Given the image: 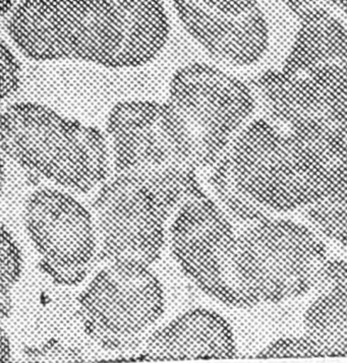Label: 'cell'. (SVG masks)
I'll list each match as a JSON object with an SVG mask.
<instances>
[{
	"mask_svg": "<svg viewBox=\"0 0 347 363\" xmlns=\"http://www.w3.org/2000/svg\"><path fill=\"white\" fill-rule=\"evenodd\" d=\"M6 25L11 43L33 62L117 70L153 62L171 33L161 0H18Z\"/></svg>",
	"mask_w": 347,
	"mask_h": 363,
	"instance_id": "1",
	"label": "cell"
},
{
	"mask_svg": "<svg viewBox=\"0 0 347 363\" xmlns=\"http://www.w3.org/2000/svg\"><path fill=\"white\" fill-rule=\"evenodd\" d=\"M209 170L215 196L236 191L275 214L304 211L347 194V138L252 119Z\"/></svg>",
	"mask_w": 347,
	"mask_h": 363,
	"instance_id": "2",
	"label": "cell"
},
{
	"mask_svg": "<svg viewBox=\"0 0 347 363\" xmlns=\"http://www.w3.org/2000/svg\"><path fill=\"white\" fill-rule=\"evenodd\" d=\"M106 135L112 174L149 194L166 214L206 196L184 121L167 101L116 103L107 116Z\"/></svg>",
	"mask_w": 347,
	"mask_h": 363,
	"instance_id": "3",
	"label": "cell"
},
{
	"mask_svg": "<svg viewBox=\"0 0 347 363\" xmlns=\"http://www.w3.org/2000/svg\"><path fill=\"white\" fill-rule=\"evenodd\" d=\"M2 152L23 169L79 194L111 173L106 133L38 102H15L0 118Z\"/></svg>",
	"mask_w": 347,
	"mask_h": 363,
	"instance_id": "4",
	"label": "cell"
},
{
	"mask_svg": "<svg viewBox=\"0 0 347 363\" xmlns=\"http://www.w3.org/2000/svg\"><path fill=\"white\" fill-rule=\"evenodd\" d=\"M320 234L306 225L272 216L236 236L233 275L254 308L293 301L315 290L327 263Z\"/></svg>",
	"mask_w": 347,
	"mask_h": 363,
	"instance_id": "5",
	"label": "cell"
},
{
	"mask_svg": "<svg viewBox=\"0 0 347 363\" xmlns=\"http://www.w3.org/2000/svg\"><path fill=\"white\" fill-rule=\"evenodd\" d=\"M166 101L184 121L194 165L209 170L252 121L257 95L221 67L194 62L173 72Z\"/></svg>",
	"mask_w": 347,
	"mask_h": 363,
	"instance_id": "6",
	"label": "cell"
},
{
	"mask_svg": "<svg viewBox=\"0 0 347 363\" xmlns=\"http://www.w3.org/2000/svg\"><path fill=\"white\" fill-rule=\"evenodd\" d=\"M163 311V289L149 267L112 263L84 290L77 313L94 341L123 350L139 342Z\"/></svg>",
	"mask_w": 347,
	"mask_h": 363,
	"instance_id": "7",
	"label": "cell"
},
{
	"mask_svg": "<svg viewBox=\"0 0 347 363\" xmlns=\"http://www.w3.org/2000/svg\"><path fill=\"white\" fill-rule=\"evenodd\" d=\"M171 250L182 270L204 294L236 308H252L236 286V236L228 215L206 196L187 201L171 227Z\"/></svg>",
	"mask_w": 347,
	"mask_h": 363,
	"instance_id": "8",
	"label": "cell"
},
{
	"mask_svg": "<svg viewBox=\"0 0 347 363\" xmlns=\"http://www.w3.org/2000/svg\"><path fill=\"white\" fill-rule=\"evenodd\" d=\"M25 225L47 275L67 286L83 281L97 250V231L81 203L60 189H37L26 203Z\"/></svg>",
	"mask_w": 347,
	"mask_h": 363,
	"instance_id": "9",
	"label": "cell"
},
{
	"mask_svg": "<svg viewBox=\"0 0 347 363\" xmlns=\"http://www.w3.org/2000/svg\"><path fill=\"white\" fill-rule=\"evenodd\" d=\"M267 116L347 138V65L302 72L269 69L253 82Z\"/></svg>",
	"mask_w": 347,
	"mask_h": 363,
	"instance_id": "10",
	"label": "cell"
},
{
	"mask_svg": "<svg viewBox=\"0 0 347 363\" xmlns=\"http://www.w3.org/2000/svg\"><path fill=\"white\" fill-rule=\"evenodd\" d=\"M93 208L103 259L147 267L158 259L170 215L149 194L110 173L96 194Z\"/></svg>",
	"mask_w": 347,
	"mask_h": 363,
	"instance_id": "11",
	"label": "cell"
},
{
	"mask_svg": "<svg viewBox=\"0 0 347 363\" xmlns=\"http://www.w3.org/2000/svg\"><path fill=\"white\" fill-rule=\"evenodd\" d=\"M180 23L197 45L217 62L248 67L262 60L269 47V26L262 9L228 16L194 0H170Z\"/></svg>",
	"mask_w": 347,
	"mask_h": 363,
	"instance_id": "12",
	"label": "cell"
},
{
	"mask_svg": "<svg viewBox=\"0 0 347 363\" xmlns=\"http://www.w3.org/2000/svg\"><path fill=\"white\" fill-rule=\"evenodd\" d=\"M238 357L231 325L207 308H194L155 332L139 359L180 362Z\"/></svg>",
	"mask_w": 347,
	"mask_h": 363,
	"instance_id": "13",
	"label": "cell"
},
{
	"mask_svg": "<svg viewBox=\"0 0 347 363\" xmlns=\"http://www.w3.org/2000/svg\"><path fill=\"white\" fill-rule=\"evenodd\" d=\"M316 298L304 313V333L318 357H347V261L328 259Z\"/></svg>",
	"mask_w": 347,
	"mask_h": 363,
	"instance_id": "14",
	"label": "cell"
},
{
	"mask_svg": "<svg viewBox=\"0 0 347 363\" xmlns=\"http://www.w3.org/2000/svg\"><path fill=\"white\" fill-rule=\"evenodd\" d=\"M299 28L281 69L290 72L347 65V27L318 6L304 9Z\"/></svg>",
	"mask_w": 347,
	"mask_h": 363,
	"instance_id": "15",
	"label": "cell"
},
{
	"mask_svg": "<svg viewBox=\"0 0 347 363\" xmlns=\"http://www.w3.org/2000/svg\"><path fill=\"white\" fill-rule=\"evenodd\" d=\"M304 212L320 235L347 247V194L336 200L321 201Z\"/></svg>",
	"mask_w": 347,
	"mask_h": 363,
	"instance_id": "16",
	"label": "cell"
},
{
	"mask_svg": "<svg viewBox=\"0 0 347 363\" xmlns=\"http://www.w3.org/2000/svg\"><path fill=\"white\" fill-rule=\"evenodd\" d=\"M1 248H0V279H1V318H9L11 308V291L22 273V257L13 236L1 225Z\"/></svg>",
	"mask_w": 347,
	"mask_h": 363,
	"instance_id": "17",
	"label": "cell"
},
{
	"mask_svg": "<svg viewBox=\"0 0 347 363\" xmlns=\"http://www.w3.org/2000/svg\"><path fill=\"white\" fill-rule=\"evenodd\" d=\"M15 47L2 40L0 47L1 57V99L9 100L15 97L21 90L23 81L22 63L16 56Z\"/></svg>",
	"mask_w": 347,
	"mask_h": 363,
	"instance_id": "18",
	"label": "cell"
},
{
	"mask_svg": "<svg viewBox=\"0 0 347 363\" xmlns=\"http://www.w3.org/2000/svg\"><path fill=\"white\" fill-rule=\"evenodd\" d=\"M312 357H318V353L304 335L301 337H285L272 342L255 355V358L259 359Z\"/></svg>",
	"mask_w": 347,
	"mask_h": 363,
	"instance_id": "19",
	"label": "cell"
},
{
	"mask_svg": "<svg viewBox=\"0 0 347 363\" xmlns=\"http://www.w3.org/2000/svg\"><path fill=\"white\" fill-rule=\"evenodd\" d=\"M204 8L228 16H241L259 8V0H194Z\"/></svg>",
	"mask_w": 347,
	"mask_h": 363,
	"instance_id": "20",
	"label": "cell"
},
{
	"mask_svg": "<svg viewBox=\"0 0 347 363\" xmlns=\"http://www.w3.org/2000/svg\"><path fill=\"white\" fill-rule=\"evenodd\" d=\"M276 1L285 4L286 8L292 9L297 15L304 9L315 6L318 0H276Z\"/></svg>",
	"mask_w": 347,
	"mask_h": 363,
	"instance_id": "21",
	"label": "cell"
},
{
	"mask_svg": "<svg viewBox=\"0 0 347 363\" xmlns=\"http://www.w3.org/2000/svg\"><path fill=\"white\" fill-rule=\"evenodd\" d=\"M11 358V348H9V341L6 337V332L2 330L1 332V355H0V362H9Z\"/></svg>",
	"mask_w": 347,
	"mask_h": 363,
	"instance_id": "22",
	"label": "cell"
},
{
	"mask_svg": "<svg viewBox=\"0 0 347 363\" xmlns=\"http://www.w3.org/2000/svg\"><path fill=\"white\" fill-rule=\"evenodd\" d=\"M18 0H1V16L2 18H6L9 15V11H11L18 2Z\"/></svg>",
	"mask_w": 347,
	"mask_h": 363,
	"instance_id": "23",
	"label": "cell"
}]
</instances>
